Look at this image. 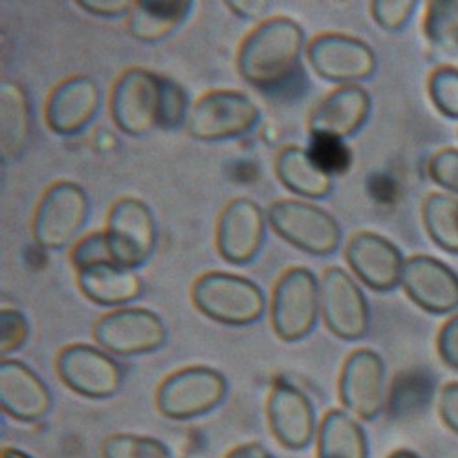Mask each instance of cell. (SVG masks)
Listing matches in <instances>:
<instances>
[{"label": "cell", "instance_id": "obj_1", "mask_svg": "<svg viewBox=\"0 0 458 458\" xmlns=\"http://www.w3.org/2000/svg\"><path fill=\"white\" fill-rule=\"evenodd\" d=\"M304 50L302 28L286 17H276L255 28L241 47L239 72L260 89L276 90L293 81Z\"/></svg>", "mask_w": 458, "mask_h": 458}, {"label": "cell", "instance_id": "obj_2", "mask_svg": "<svg viewBox=\"0 0 458 458\" xmlns=\"http://www.w3.org/2000/svg\"><path fill=\"white\" fill-rule=\"evenodd\" d=\"M171 80L143 68H131L114 85L112 120L129 136L165 131Z\"/></svg>", "mask_w": 458, "mask_h": 458}, {"label": "cell", "instance_id": "obj_3", "mask_svg": "<svg viewBox=\"0 0 458 458\" xmlns=\"http://www.w3.org/2000/svg\"><path fill=\"white\" fill-rule=\"evenodd\" d=\"M193 302L204 316L229 327L251 325L266 312V295L253 281L222 272L195 283Z\"/></svg>", "mask_w": 458, "mask_h": 458}, {"label": "cell", "instance_id": "obj_4", "mask_svg": "<svg viewBox=\"0 0 458 458\" xmlns=\"http://www.w3.org/2000/svg\"><path fill=\"white\" fill-rule=\"evenodd\" d=\"M227 396L222 372L197 365L173 372L157 393L160 412L171 420H193L215 411Z\"/></svg>", "mask_w": 458, "mask_h": 458}, {"label": "cell", "instance_id": "obj_5", "mask_svg": "<svg viewBox=\"0 0 458 458\" xmlns=\"http://www.w3.org/2000/svg\"><path fill=\"white\" fill-rule=\"evenodd\" d=\"M85 189L73 182H57L43 195L33 218L35 242L45 250H63L78 239L89 218Z\"/></svg>", "mask_w": 458, "mask_h": 458}, {"label": "cell", "instance_id": "obj_6", "mask_svg": "<svg viewBox=\"0 0 458 458\" xmlns=\"http://www.w3.org/2000/svg\"><path fill=\"white\" fill-rule=\"evenodd\" d=\"M321 314L319 281L307 268L288 270L276 284L272 295V325L288 343L312 334Z\"/></svg>", "mask_w": 458, "mask_h": 458}, {"label": "cell", "instance_id": "obj_7", "mask_svg": "<svg viewBox=\"0 0 458 458\" xmlns=\"http://www.w3.org/2000/svg\"><path fill=\"white\" fill-rule=\"evenodd\" d=\"M268 222L281 239L310 255H330L341 244L337 220L309 202L279 200L268 209Z\"/></svg>", "mask_w": 458, "mask_h": 458}, {"label": "cell", "instance_id": "obj_8", "mask_svg": "<svg viewBox=\"0 0 458 458\" xmlns=\"http://www.w3.org/2000/svg\"><path fill=\"white\" fill-rule=\"evenodd\" d=\"M259 106L246 94L215 90L191 108L185 127L197 140L222 141L248 134L259 123Z\"/></svg>", "mask_w": 458, "mask_h": 458}, {"label": "cell", "instance_id": "obj_9", "mask_svg": "<svg viewBox=\"0 0 458 458\" xmlns=\"http://www.w3.org/2000/svg\"><path fill=\"white\" fill-rule=\"evenodd\" d=\"M94 339L108 354L132 358L160 351L167 341V328L158 314L125 307L96 323Z\"/></svg>", "mask_w": 458, "mask_h": 458}, {"label": "cell", "instance_id": "obj_10", "mask_svg": "<svg viewBox=\"0 0 458 458\" xmlns=\"http://www.w3.org/2000/svg\"><path fill=\"white\" fill-rule=\"evenodd\" d=\"M106 242L112 260L136 270L157 248V222L150 208L138 199H122L108 213Z\"/></svg>", "mask_w": 458, "mask_h": 458}, {"label": "cell", "instance_id": "obj_11", "mask_svg": "<svg viewBox=\"0 0 458 458\" xmlns=\"http://www.w3.org/2000/svg\"><path fill=\"white\" fill-rule=\"evenodd\" d=\"M314 72L330 83L358 85L376 72V54L361 39L343 33H325L307 50Z\"/></svg>", "mask_w": 458, "mask_h": 458}, {"label": "cell", "instance_id": "obj_12", "mask_svg": "<svg viewBox=\"0 0 458 458\" xmlns=\"http://www.w3.org/2000/svg\"><path fill=\"white\" fill-rule=\"evenodd\" d=\"M321 316L328 330L345 341H358L370 327L369 302L358 283L341 268L325 272L319 283Z\"/></svg>", "mask_w": 458, "mask_h": 458}, {"label": "cell", "instance_id": "obj_13", "mask_svg": "<svg viewBox=\"0 0 458 458\" xmlns=\"http://www.w3.org/2000/svg\"><path fill=\"white\" fill-rule=\"evenodd\" d=\"M57 374L63 384L90 400L118 394L123 384L122 367L114 358L90 345H70L57 356Z\"/></svg>", "mask_w": 458, "mask_h": 458}, {"label": "cell", "instance_id": "obj_14", "mask_svg": "<svg viewBox=\"0 0 458 458\" xmlns=\"http://www.w3.org/2000/svg\"><path fill=\"white\" fill-rule=\"evenodd\" d=\"M402 288L407 297L428 314L447 316L458 310V274L429 255L405 260Z\"/></svg>", "mask_w": 458, "mask_h": 458}, {"label": "cell", "instance_id": "obj_15", "mask_svg": "<svg viewBox=\"0 0 458 458\" xmlns=\"http://www.w3.org/2000/svg\"><path fill=\"white\" fill-rule=\"evenodd\" d=\"M386 363L370 349L352 352L343 365L339 398L352 414L370 422L386 403Z\"/></svg>", "mask_w": 458, "mask_h": 458}, {"label": "cell", "instance_id": "obj_16", "mask_svg": "<svg viewBox=\"0 0 458 458\" xmlns=\"http://www.w3.org/2000/svg\"><path fill=\"white\" fill-rule=\"evenodd\" d=\"M268 422L274 437L292 451L307 449L318 438V416L312 402L288 381H277L268 400Z\"/></svg>", "mask_w": 458, "mask_h": 458}, {"label": "cell", "instance_id": "obj_17", "mask_svg": "<svg viewBox=\"0 0 458 458\" xmlns=\"http://www.w3.org/2000/svg\"><path fill=\"white\" fill-rule=\"evenodd\" d=\"M266 222L259 204L250 199H237L222 211L216 227V248L232 264L251 262L262 248L266 237Z\"/></svg>", "mask_w": 458, "mask_h": 458}, {"label": "cell", "instance_id": "obj_18", "mask_svg": "<svg viewBox=\"0 0 458 458\" xmlns=\"http://www.w3.org/2000/svg\"><path fill=\"white\" fill-rule=\"evenodd\" d=\"M347 260L360 281L374 292H393L402 286L405 259L386 237L370 232L358 233L347 246Z\"/></svg>", "mask_w": 458, "mask_h": 458}, {"label": "cell", "instance_id": "obj_19", "mask_svg": "<svg viewBox=\"0 0 458 458\" xmlns=\"http://www.w3.org/2000/svg\"><path fill=\"white\" fill-rule=\"evenodd\" d=\"M0 405L19 422H39L54 405V396L43 377L17 360L0 363Z\"/></svg>", "mask_w": 458, "mask_h": 458}, {"label": "cell", "instance_id": "obj_20", "mask_svg": "<svg viewBox=\"0 0 458 458\" xmlns=\"http://www.w3.org/2000/svg\"><path fill=\"white\" fill-rule=\"evenodd\" d=\"M101 105V92L94 80L75 75L59 83L47 103V123L61 136H73L85 131Z\"/></svg>", "mask_w": 458, "mask_h": 458}, {"label": "cell", "instance_id": "obj_21", "mask_svg": "<svg viewBox=\"0 0 458 458\" xmlns=\"http://www.w3.org/2000/svg\"><path fill=\"white\" fill-rule=\"evenodd\" d=\"M372 99L360 85H345L330 92L312 112V136L347 140L369 120Z\"/></svg>", "mask_w": 458, "mask_h": 458}, {"label": "cell", "instance_id": "obj_22", "mask_svg": "<svg viewBox=\"0 0 458 458\" xmlns=\"http://www.w3.org/2000/svg\"><path fill=\"white\" fill-rule=\"evenodd\" d=\"M78 284L92 302L116 310L125 309L143 292V283L138 274L116 262H99L80 270Z\"/></svg>", "mask_w": 458, "mask_h": 458}, {"label": "cell", "instance_id": "obj_23", "mask_svg": "<svg viewBox=\"0 0 458 458\" xmlns=\"http://www.w3.org/2000/svg\"><path fill=\"white\" fill-rule=\"evenodd\" d=\"M276 171L281 183L302 199L321 200L332 193V176L312 160L309 148L286 147L277 157Z\"/></svg>", "mask_w": 458, "mask_h": 458}, {"label": "cell", "instance_id": "obj_24", "mask_svg": "<svg viewBox=\"0 0 458 458\" xmlns=\"http://www.w3.org/2000/svg\"><path fill=\"white\" fill-rule=\"evenodd\" d=\"M30 131L31 114L24 90L4 81L0 87V155L4 162H15L22 155Z\"/></svg>", "mask_w": 458, "mask_h": 458}, {"label": "cell", "instance_id": "obj_25", "mask_svg": "<svg viewBox=\"0 0 458 458\" xmlns=\"http://www.w3.org/2000/svg\"><path fill=\"white\" fill-rule=\"evenodd\" d=\"M191 8L189 0H140L131 12L129 31L141 43H158L187 19Z\"/></svg>", "mask_w": 458, "mask_h": 458}, {"label": "cell", "instance_id": "obj_26", "mask_svg": "<svg viewBox=\"0 0 458 458\" xmlns=\"http://www.w3.org/2000/svg\"><path fill=\"white\" fill-rule=\"evenodd\" d=\"M318 458H369V440L358 420L330 411L318 431Z\"/></svg>", "mask_w": 458, "mask_h": 458}, {"label": "cell", "instance_id": "obj_27", "mask_svg": "<svg viewBox=\"0 0 458 458\" xmlns=\"http://www.w3.org/2000/svg\"><path fill=\"white\" fill-rule=\"evenodd\" d=\"M422 215L431 241L440 250L458 255V200L447 195H431Z\"/></svg>", "mask_w": 458, "mask_h": 458}, {"label": "cell", "instance_id": "obj_28", "mask_svg": "<svg viewBox=\"0 0 458 458\" xmlns=\"http://www.w3.org/2000/svg\"><path fill=\"white\" fill-rule=\"evenodd\" d=\"M424 30L433 47L449 54H458V0L429 3Z\"/></svg>", "mask_w": 458, "mask_h": 458}, {"label": "cell", "instance_id": "obj_29", "mask_svg": "<svg viewBox=\"0 0 458 458\" xmlns=\"http://www.w3.org/2000/svg\"><path fill=\"white\" fill-rule=\"evenodd\" d=\"M103 458H176L158 438L141 435H112L103 444Z\"/></svg>", "mask_w": 458, "mask_h": 458}, {"label": "cell", "instance_id": "obj_30", "mask_svg": "<svg viewBox=\"0 0 458 458\" xmlns=\"http://www.w3.org/2000/svg\"><path fill=\"white\" fill-rule=\"evenodd\" d=\"M429 98L442 116L458 120V68L442 66L431 73Z\"/></svg>", "mask_w": 458, "mask_h": 458}, {"label": "cell", "instance_id": "obj_31", "mask_svg": "<svg viewBox=\"0 0 458 458\" xmlns=\"http://www.w3.org/2000/svg\"><path fill=\"white\" fill-rule=\"evenodd\" d=\"M309 152L312 160L332 178L345 171L351 164V155L343 140L328 138V136H312Z\"/></svg>", "mask_w": 458, "mask_h": 458}, {"label": "cell", "instance_id": "obj_32", "mask_svg": "<svg viewBox=\"0 0 458 458\" xmlns=\"http://www.w3.org/2000/svg\"><path fill=\"white\" fill-rule=\"evenodd\" d=\"M418 3L414 0H376L370 4L372 19L386 31H400L412 19Z\"/></svg>", "mask_w": 458, "mask_h": 458}, {"label": "cell", "instance_id": "obj_33", "mask_svg": "<svg viewBox=\"0 0 458 458\" xmlns=\"http://www.w3.org/2000/svg\"><path fill=\"white\" fill-rule=\"evenodd\" d=\"M30 327L26 318L13 309L0 312V352L4 356L17 352L28 339Z\"/></svg>", "mask_w": 458, "mask_h": 458}, {"label": "cell", "instance_id": "obj_34", "mask_svg": "<svg viewBox=\"0 0 458 458\" xmlns=\"http://www.w3.org/2000/svg\"><path fill=\"white\" fill-rule=\"evenodd\" d=\"M72 262L78 272L89 268V266L99 264V262H114L105 232L92 233L75 244V248L72 251Z\"/></svg>", "mask_w": 458, "mask_h": 458}, {"label": "cell", "instance_id": "obj_35", "mask_svg": "<svg viewBox=\"0 0 458 458\" xmlns=\"http://www.w3.org/2000/svg\"><path fill=\"white\" fill-rule=\"evenodd\" d=\"M429 176L442 189L458 195V148L438 150L429 162Z\"/></svg>", "mask_w": 458, "mask_h": 458}, {"label": "cell", "instance_id": "obj_36", "mask_svg": "<svg viewBox=\"0 0 458 458\" xmlns=\"http://www.w3.org/2000/svg\"><path fill=\"white\" fill-rule=\"evenodd\" d=\"M438 354L449 369L458 370V314L453 316L438 334Z\"/></svg>", "mask_w": 458, "mask_h": 458}, {"label": "cell", "instance_id": "obj_37", "mask_svg": "<svg viewBox=\"0 0 458 458\" xmlns=\"http://www.w3.org/2000/svg\"><path fill=\"white\" fill-rule=\"evenodd\" d=\"M78 6L96 17L116 19L131 15L134 3H129V0H83V3H78Z\"/></svg>", "mask_w": 458, "mask_h": 458}, {"label": "cell", "instance_id": "obj_38", "mask_svg": "<svg viewBox=\"0 0 458 458\" xmlns=\"http://www.w3.org/2000/svg\"><path fill=\"white\" fill-rule=\"evenodd\" d=\"M438 411H440L444 424L453 433L458 435V381H453V384H447L442 389Z\"/></svg>", "mask_w": 458, "mask_h": 458}, {"label": "cell", "instance_id": "obj_39", "mask_svg": "<svg viewBox=\"0 0 458 458\" xmlns=\"http://www.w3.org/2000/svg\"><path fill=\"white\" fill-rule=\"evenodd\" d=\"M225 6L244 19H259L272 8V4L264 0H241V3H227Z\"/></svg>", "mask_w": 458, "mask_h": 458}, {"label": "cell", "instance_id": "obj_40", "mask_svg": "<svg viewBox=\"0 0 458 458\" xmlns=\"http://www.w3.org/2000/svg\"><path fill=\"white\" fill-rule=\"evenodd\" d=\"M225 458H276L262 444L251 442L233 449Z\"/></svg>", "mask_w": 458, "mask_h": 458}, {"label": "cell", "instance_id": "obj_41", "mask_svg": "<svg viewBox=\"0 0 458 458\" xmlns=\"http://www.w3.org/2000/svg\"><path fill=\"white\" fill-rule=\"evenodd\" d=\"M4 458H33V456L28 454V453H24V451H21V449L10 447V449L4 451Z\"/></svg>", "mask_w": 458, "mask_h": 458}, {"label": "cell", "instance_id": "obj_42", "mask_svg": "<svg viewBox=\"0 0 458 458\" xmlns=\"http://www.w3.org/2000/svg\"><path fill=\"white\" fill-rule=\"evenodd\" d=\"M389 458H422V456L416 454L414 451H409V449H400V451H394Z\"/></svg>", "mask_w": 458, "mask_h": 458}]
</instances>
